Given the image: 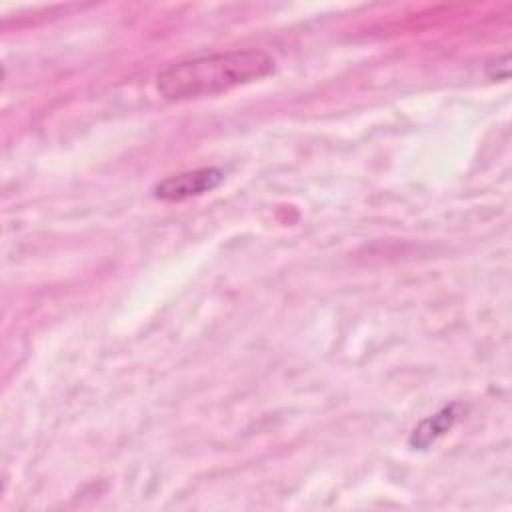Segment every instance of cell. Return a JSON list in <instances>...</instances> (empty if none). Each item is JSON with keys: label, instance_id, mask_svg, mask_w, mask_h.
Here are the masks:
<instances>
[{"label": "cell", "instance_id": "6da1fadb", "mask_svg": "<svg viewBox=\"0 0 512 512\" xmlns=\"http://www.w3.org/2000/svg\"><path fill=\"white\" fill-rule=\"evenodd\" d=\"M272 72L274 58L264 50H226L164 66L156 74V90L172 102L198 100L252 84Z\"/></svg>", "mask_w": 512, "mask_h": 512}, {"label": "cell", "instance_id": "7a4b0ae2", "mask_svg": "<svg viewBox=\"0 0 512 512\" xmlns=\"http://www.w3.org/2000/svg\"><path fill=\"white\" fill-rule=\"evenodd\" d=\"M224 180V172L216 166H202L172 174L154 186V196L166 202H182L214 190Z\"/></svg>", "mask_w": 512, "mask_h": 512}, {"label": "cell", "instance_id": "3957f363", "mask_svg": "<svg viewBox=\"0 0 512 512\" xmlns=\"http://www.w3.org/2000/svg\"><path fill=\"white\" fill-rule=\"evenodd\" d=\"M458 406H446V408H442L440 412H436L434 416H430V418H426V420H422L416 428H414V432H412V436H410V446L412 448H418V450H424V448H428L432 442H436L442 434H446L452 426H454V422L458 420V410H456Z\"/></svg>", "mask_w": 512, "mask_h": 512}, {"label": "cell", "instance_id": "277c9868", "mask_svg": "<svg viewBox=\"0 0 512 512\" xmlns=\"http://www.w3.org/2000/svg\"><path fill=\"white\" fill-rule=\"evenodd\" d=\"M498 70H502V74L508 78V74H510V56H508V54H502L500 58L492 60V62L486 66L488 76H490V78H494V80H500Z\"/></svg>", "mask_w": 512, "mask_h": 512}]
</instances>
